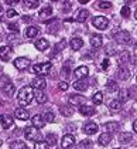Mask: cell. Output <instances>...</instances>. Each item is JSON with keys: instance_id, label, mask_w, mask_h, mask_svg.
I'll list each match as a JSON object with an SVG mask.
<instances>
[{"instance_id": "46", "label": "cell", "mask_w": 137, "mask_h": 149, "mask_svg": "<svg viewBox=\"0 0 137 149\" xmlns=\"http://www.w3.org/2000/svg\"><path fill=\"white\" fill-rule=\"evenodd\" d=\"M16 16H17V12H16V10H13V9L7 10V17H9V19H13V17H16Z\"/></svg>"}, {"instance_id": "40", "label": "cell", "mask_w": 137, "mask_h": 149, "mask_svg": "<svg viewBox=\"0 0 137 149\" xmlns=\"http://www.w3.org/2000/svg\"><path fill=\"white\" fill-rule=\"evenodd\" d=\"M107 90L109 91H117L119 88H117V84L114 82V81H109L107 82Z\"/></svg>"}, {"instance_id": "30", "label": "cell", "mask_w": 137, "mask_h": 149, "mask_svg": "<svg viewBox=\"0 0 137 149\" xmlns=\"http://www.w3.org/2000/svg\"><path fill=\"white\" fill-rule=\"evenodd\" d=\"M51 14H52V7H51V6H47L43 10H40V17H41V19L48 17V16H51Z\"/></svg>"}, {"instance_id": "23", "label": "cell", "mask_w": 137, "mask_h": 149, "mask_svg": "<svg viewBox=\"0 0 137 149\" xmlns=\"http://www.w3.org/2000/svg\"><path fill=\"white\" fill-rule=\"evenodd\" d=\"M109 108H110L112 112H119L122 109V102L119 100H112L110 104H109Z\"/></svg>"}, {"instance_id": "43", "label": "cell", "mask_w": 137, "mask_h": 149, "mask_svg": "<svg viewBox=\"0 0 137 149\" xmlns=\"http://www.w3.org/2000/svg\"><path fill=\"white\" fill-rule=\"evenodd\" d=\"M123 60H125V61L129 60V53H127V51H122L120 56H119V61H120V63H123Z\"/></svg>"}, {"instance_id": "27", "label": "cell", "mask_w": 137, "mask_h": 149, "mask_svg": "<svg viewBox=\"0 0 137 149\" xmlns=\"http://www.w3.org/2000/svg\"><path fill=\"white\" fill-rule=\"evenodd\" d=\"M38 34V29L37 27H33V26H30L27 30H25V36L28 37V38H34L35 36Z\"/></svg>"}, {"instance_id": "25", "label": "cell", "mask_w": 137, "mask_h": 149, "mask_svg": "<svg viewBox=\"0 0 137 149\" xmlns=\"http://www.w3.org/2000/svg\"><path fill=\"white\" fill-rule=\"evenodd\" d=\"M88 17H89V12H88V10H79L78 14H76V17H75V20L82 23V22H85Z\"/></svg>"}, {"instance_id": "31", "label": "cell", "mask_w": 137, "mask_h": 149, "mask_svg": "<svg viewBox=\"0 0 137 149\" xmlns=\"http://www.w3.org/2000/svg\"><path fill=\"white\" fill-rule=\"evenodd\" d=\"M92 101H93L95 105H101V104L103 102V94L102 92H96V94L92 97Z\"/></svg>"}, {"instance_id": "22", "label": "cell", "mask_w": 137, "mask_h": 149, "mask_svg": "<svg viewBox=\"0 0 137 149\" xmlns=\"http://www.w3.org/2000/svg\"><path fill=\"white\" fill-rule=\"evenodd\" d=\"M69 44H71V48L72 50H79L81 47L83 46V41H82V38H78V37H75V38H72L71 41H69Z\"/></svg>"}, {"instance_id": "29", "label": "cell", "mask_w": 137, "mask_h": 149, "mask_svg": "<svg viewBox=\"0 0 137 149\" xmlns=\"http://www.w3.org/2000/svg\"><path fill=\"white\" fill-rule=\"evenodd\" d=\"M10 149H27V146L23 141H14L10 143Z\"/></svg>"}, {"instance_id": "52", "label": "cell", "mask_w": 137, "mask_h": 149, "mask_svg": "<svg viewBox=\"0 0 137 149\" xmlns=\"http://www.w3.org/2000/svg\"><path fill=\"white\" fill-rule=\"evenodd\" d=\"M134 17H136V20H137V12H136V13H134Z\"/></svg>"}, {"instance_id": "12", "label": "cell", "mask_w": 137, "mask_h": 149, "mask_svg": "<svg viewBox=\"0 0 137 149\" xmlns=\"http://www.w3.org/2000/svg\"><path fill=\"white\" fill-rule=\"evenodd\" d=\"M45 85H47L45 78H43V77H37L31 82V88H35V90H44Z\"/></svg>"}, {"instance_id": "48", "label": "cell", "mask_w": 137, "mask_h": 149, "mask_svg": "<svg viewBox=\"0 0 137 149\" xmlns=\"http://www.w3.org/2000/svg\"><path fill=\"white\" fill-rule=\"evenodd\" d=\"M30 19H31V17H28V16H23V22H25V23H28Z\"/></svg>"}, {"instance_id": "28", "label": "cell", "mask_w": 137, "mask_h": 149, "mask_svg": "<svg viewBox=\"0 0 137 149\" xmlns=\"http://www.w3.org/2000/svg\"><path fill=\"white\" fill-rule=\"evenodd\" d=\"M117 98H119V101H120V102L126 101V100L129 98V90H126V88L119 90V95H117Z\"/></svg>"}, {"instance_id": "15", "label": "cell", "mask_w": 137, "mask_h": 149, "mask_svg": "<svg viewBox=\"0 0 137 149\" xmlns=\"http://www.w3.org/2000/svg\"><path fill=\"white\" fill-rule=\"evenodd\" d=\"M0 124L4 129H9L13 125V118L10 115H0Z\"/></svg>"}, {"instance_id": "1", "label": "cell", "mask_w": 137, "mask_h": 149, "mask_svg": "<svg viewBox=\"0 0 137 149\" xmlns=\"http://www.w3.org/2000/svg\"><path fill=\"white\" fill-rule=\"evenodd\" d=\"M33 98H34V91H33V88L31 87H23L19 94H17V101L19 104L21 105V107H25V105H28V104H31L33 101Z\"/></svg>"}, {"instance_id": "14", "label": "cell", "mask_w": 137, "mask_h": 149, "mask_svg": "<svg viewBox=\"0 0 137 149\" xmlns=\"http://www.w3.org/2000/svg\"><path fill=\"white\" fill-rule=\"evenodd\" d=\"M14 115H16V118H17V119H20V121H27V119L30 118L28 111H27V109H24V108H17V109L14 111Z\"/></svg>"}, {"instance_id": "9", "label": "cell", "mask_w": 137, "mask_h": 149, "mask_svg": "<svg viewBox=\"0 0 137 149\" xmlns=\"http://www.w3.org/2000/svg\"><path fill=\"white\" fill-rule=\"evenodd\" d=\"M13 54V48L9 46H3L0 47V60L1 61H9L12 58Z\"/></svg>"}, {"instance_id": "26", "label": "cell", "mask_w": 137, "mask_h": 149, "mask_svg": "<svg viewBox=\"0 0 137 149\" xmlns=\"http://www.w3.org/2000/svg\"><path fill=\"white\" fill-rule=\"evenodd\" d=\"M83 100H85V97H82V95H71L69 97V102L72 105H79L83 102Z\"/></svg>"}, {"instance_id": "38", "label": "cell", "mask_w": 137, "mask_h": 149, "mask_svg": "<svg viewBox=\"0 0 137 149\" xmlns=\"http://www.w3.org/2000/svg\"><path fill=\"white\" fill-rule=\"evenodd\" d=\"M119 139H120V142H122V143H127V142H130V141H131V134H129V132L122 134Z\"/></svg>"}, {"instance_id": "47", "label": "cell", "mask_w": 137, "mask_h": 149, "mask_svg": "<svg viewBox=\"0 0 137 149\" xmlns=\"http://www.w3.org/2000/svg\"><path fill=\"white\" fill-rule=\"evenodd\" d=\"M107 67H109V60H107V58H105V60H103V65H102V68H103V70H106Z\"/></svg>"}, {"instance_id": "2", "label": "cell", "mask_w": 137, "mask_h": 149, "mask_svg": "<svg viewBox=\"0 0 137 149\" xmlns=\"http://www.w3.org/2000/svg\"><path fill=\"white\" fill-rule=\"evenodd\" d=\"M0 88L6 95H13V92H14V85L7 75H3L0 78Z\"/></svg>"}, {"instance_id": "20", "label": "cell", "mask_w": 137, "mask_h": 149, "mask_svg": "<svg viewBox=\"0 0 137 149\" xmlns=\"http://www.w3.org/2000/svg\"><path fill=\"white\" fill-rule=\"evenodd\" d=\"M74 88L76 90V91H86V88H88V82L85 80H78L74 82Z\"/></svg>"}, {"instance_id": "4", "label": "cell", "mask_w": 137, "mask_h": 149, "mask_svg": "<svg viewBox=\"0 0 137 149\" xmlns=\"http://www.w3.org/2000/svg\"><path fill=\"white\" fill-rule=\"evenodd\" d=\"M24 136L27 138L28 141H40L41 134L38 132V129L34 128V126H27L24 129Z\"/></svg>"}, {"instance_id": "35", "label": "cell", "mask_w": 137, "mask_h": 149, "mask_svg": "<svg viewBox=\"0 0 137 149\" xmlns=\"http://www.w3.org/2000/svg\"><path fill=\"white\" fill-rule=\"evenodd\" d=\"M65 47H67V40H61L57 46L54 47V53H59V51H62Z\"/></svg>"}, {"instance_id": "45", "label": "cell", "mask_w": 137, "mask_h": 149, "mask_svg": "<svg viewBox=\"0 0 137 149\" xmlns=\"http://www.w3.org/2000/svg\"><path fill=\"white\" fill-rule=\"evenodd\" d=\"M58 88H59L61 91H67V90H68V82H65V81H61V82L58 84Z\"/></svg>"}, {"instance_id": "17", "label": "cell", "mask_w": 137, "mask_h": 149, "mask_svg": "<svg viewBox=\"0 0 137 149\" xmlns=\"http://www.w3.org/2000/svg\"><path fill=\"white\" fill-rule=\"evenodd\" d=\"M31 122H33V126L37 128V129H40V128H43V126L45 125V121H44L43 115H34L33 119H31Z\"/></svg>"}, {"instance_id": "11", "label": "cell", "mask_w": 137, "mask_h": 149, "mask_svg": "<svg viewBox=\"0 0 137 149\" xmlns=\"http://www.w3.org/2000/svg\"><path fill=\"white\" fill-rule=\"evenodd\" d=\"M89 41H91V46L93 48H101L103 44V40H102V36L99 34H92L89 37Z\"/></svg>"}, {"instance_id": "13", "label": "cell", "mask_w": 137, "mask_h": 149, "mask_svg": "<svg viewBox=\"0 0 137 149\" xmlns=\"http://www.w3.org/2000/svg\"><path fill=\"white\" fill-rule=\"evenodd\" d=\"M83 132H85L86 135H93V134L98 132V125H96L95 122H86V124L83 125Z\"/></svg>"}, {"instance_id": "3", "label": "cell", "mask_w": 137, "mask_h": 149, "mask_svg": "<svg viewBox=\"0 0 137 149\" xmlns=\"http://www.w3.org/2000/svg\"><path fill=\"white\" fill-rule=\"evenodd\" d=\"M50 70H51V63H41V64L33 65V67H31V72L35 74V75H38V77H41V75L48 74Z\"/></svg>"}, {"instance_id": "42", "label": "cell", "mask_w": 137, "mask_h": 149, "mask_svg": "<svg viewBox=\"0 0 137 149\" xmlns=\"http://www.w3.org/2000/svg\"><path fill=\"white\" fill-rule=\"evenodd\" d=\"M99 9H109V7H112V3L110 1H99Z\"/></svg>"}, {"instance_id": "33", "label": "cell", "mask_w": 137, "mask_h": 149, "mask_svg": "<svg viewBox=\"0 0 137 149\" xmlns=\"http://www.w3.org/2000/svg\"><path fill=\"white\" fill-rule=\"evenodd\" d=\"M45 142L48 145H55L57 143V136L54 134H47L45 135Z\"/></svg>"}, {"instance_id": "19", "label": "cell", "mask_w": 137, "mask_h": 149, "mask_svg": "<svg viewBox=\"0 0 137 149\" xmlns=\"http://www.w3.org/2000/svg\"><path fill=\"white\" fill-rule=\"evenodd\" d=\"M48 46H50V43H48V40H45V38H40V40L35 41V48L40 50V51H45L47 48H48Z\"/></svg>"}, {"instance_id": "21", "label": "cell", "mask_w": 137, "mask_h": 149, "mask_svg": "<svg viewBox=\"0 0 137 149\" xmlns=\"http://www.w3.org/2000/svg\"><path fill=\"white\" fill-rule=\"evenodd\" d=\"M79 112L82 115H85V116H91V115L95 114V109H93L92 107H89V105H81Z\"/></svg>"}, {"instance_id": "37", "label": "cell", "mask_w": 137, "mask_h": 149, "mask_svg": "<svg viewBox=\"0 0 137 149\" xmlns=\"http://www.w3.org/2000/svg\"><path fill=\"white\" fill-rule=\"evenodd\" d=\"M48 143H47L45 141H37L34 143V149H48Z\"/></svg>"}, {"instance_id": "8", "label": "cell", "mask_w": 137, "mask_h": 149, "mask_svg": "<svg viewBox=\"0 0 137 149\" xmlns=\"http://www.w3.org/2000/svg\"><path fill=\"white\" fill-rule=\"evenodd\" d=\"M13 64H14V67L17 70H25V68L30 67V60L25 58V57H19V58L14 60Z\"/></svg>"}, {"instance_id": "16", "label": "cell", "mask_w": 137, "mask_h": 149, "mask_svg": "<svg viewBox=\"0 0 137 149\" xmlns=\"http://www.w3.org/2000/svg\"><path fill=\"white\" fill-rule=\"evenodd\" d=\"M110 141H112V134H107V132H103L102 135L99 136V139H98L101 146H107L110 143Z\"/></svg>"}, {"instance_id": "32", "label": "cell", "mask_w": 137, "mask_h": 149, "mask_svg": "<svg viewBox=\"0 0 137 149\" xmlns=\"http://www.w3.org/2000/svg\"><path fill=\"white\" fill-rule=\"evenodd\" d=\"M117 75H119L120 80H127V78H129V71H127V68H125V67H120L119 71H117Z\"/></svg>"}, {"instance_id": "53", "label": "cell", "mask_w": 137, "mask_h": 149, "mask_svg": "<svg viewBox=\"0 0 137 149\" xmlns=\"http://www.w3.org/2000/svg\"><path fill=\"white\" fill-rule=\"evenodd\" d=\"M116 149H120V148H116Z\"/></svg>"}, {"instance_id": "10", "label": "cell", "mask_w": 137, "mask_h": 149, "mask_svg": "<svg viewBox=\"0 0 137 149\" xmlns=\"http://www.w3.org/2000/svg\"><path fill=\"white\" fill-rule=\"evenodd\" d=\"M74 75L78 80H83V78H86L89 75V68L86 65H81V67H78V68L74 71Z\"/></svg>"}, {"instance_id": "24", "label": "cell", "mask_w": 137, "mask_h": 149, "mask_svg": "<svg viewBox=\"0 0 137 149\" xmlns=\"http://www.w3.org/2000/svg\"><path fill=\"white\" fill-rule=\"evenodd\" d=\"M103 129H105L107 134H110V132H116V131L119 129V125H117L116 122H107V124L103 125Z\"/></svg>"}, {"instance_id": "51", "label": "cell", "mask_w": 137, "mask_h": 149, "mask_svg": "<svg viewBox=\"0 0 137 149\" xmlns=\"http://www.w3.org/2000/svg\"><path fill=\"white\" fill-rule=\"evenodd\" d=\"M1 12H3V7H1V4H0V14H1Z\"/></svg>"}, {"instance_id": "50", "label": "cell", "mask_w": 137, "mask_h": 149, "mask_svg": "<svg viewBox=\"0 0 137 149\" xmlns=\"http://www.w3.org/2000/svg\"><path fill=\"white\" fill-rule=\"evenodd\" d=\"M9 29H10V30H12V29H14V31H16V29H17V26H16V24H10V26H9Z\"/></svg>"}, {"instance_id": "34", "label": "cell", "mask_w": 137, "mask_h": 149, "mask_svg": "<svg viewBox=\"0 0 137 149\" xmlns=\"http://www.w3.org/2000/svg\"><path fill=\"white\" fill-rule=\"evenodd\" d=\"M59 111H61V114L64 115V116H71L72 112H74V111H72V108H71V107H67V105H62Z\"/></svg>"}, {"instance_id": "39", "label": "cell", "mask_w": 137, "mask_h": 149, "mask_svg": "<svg viewBox=\"0 0 137 149\" xmlns=\"http://www.w3.org/2000/svg\"><path fill=\"white\" fill-rule=\"evenodd\" d=\"M43 118H44V121H47V122H55V115L52 114V112H47Z\"/></svg>"}, {"instance_id": "41", "label": "cell", "mask_w": 137, "mask_h": 149, "mask_svg": "<svg viewBox=\"0 0 137 149\" xmlns=\"http://www.w3.org/2000/svg\"><path fill=\"white\" fill-rule=\"evenodd\" d=\"M120 14H122L123 17H129V16H130V9H129L127 6H123L122 10H120Z\"/></svg>"}, {"instance_id": "49", "label": "cell", "mask_w": 137, "mask_h": 149, "mask_svg": "<svg viewBox=\"0 0 137 149\" xmlns=\"http://www.w3.org/2000/svg\"><path fill=\"white\" fill-rule=\"evenodd\" d=\"M133 131H134V132H137V119L133 122Z\"/></svg>"}, {"instance_id": "44", "label": "cell", "mask_w": 137, "mask_h": 149, "mask_svg": "<svg viewBox=\"0 0 137 149\" xmlns=\"http://www.w3.org/2000/svg\"><path fill=\"white\" fill-rule=\"evenodd\" d=\"M61 75H62L64 78H68V77H69V68H68V65H64V68L61 70Z\"/></svg>"}, {"instance_id": "5", "label": "cell", "mask_w": 137, "mask_h": 149, "mask_svg": "<svg viewBox=\"0 0 137 149\" xmlns=\"http://www.w3.org/2000/svg\"><path fill=\"white\" fill-rule=\"evenodd\" d=\"M92 24H93L96 29H99V30H105V29L109 26V20H107L105 16H96V17L92 20Z\"/></svg>"}, {"instance_id": "6", "label": "cell", "mask_w": 137, "mask_h": 149, "mask_svg": "<svg viewBox=\"0 0 137 149\" xmlns=\"http://www.w3.org/2000/svg\"><path fill=\"white\" fill-rule=\"evenodd\" d=\"M113 38L117 43H120V44H127V43L130 41V34H129L127 31H125V30H120V31L114 33Z\"/></svg>"}, {"instance_id": "18", "label": "cell", "mask_w": 137, "mask_h": 149, "mask_svg": "<svg viewBox=\"0 0 137 149\" xmlns=\"http://www.w3.org/2000/svg\"><path fill=\"white\" fill-rule=\"evenodd\" d=\"M34 98H35V101H37L38 104L47 102V95H45V92L43 91V90H35L34 91Z\"/></svg>"}, {"instance_id": "36", "label": "cell", "mask_w": 137, "mask_h": 149, "mask_svg": "<svg viewBox=\"0 0 137 149\" xmlns=\"http://www.w3.org/2000/svg\"><path fill=\"white\" fill-rule=\"evenodd\" d=\"M24 6L27 9H35L38 6V0H25L24 1Z\"/></svg>"}, {"instance_id": "7", "label": "cell", "mask_w": 137, "mask_h": 149, "mask_svg": "<svg viewBox=\"0 0 137 149\" xmlns=\"http://www.w3.org/2000/svg\"><path fill=\"white\" fill-rule=\"evenodd\" d=\"M74 143H75V136L71 135V134L64 135L62 141H61V146H62V149H71L74 146Z\"/></svg>"}]
</instances>
